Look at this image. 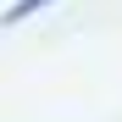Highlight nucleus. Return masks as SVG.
Segmentation results:
<instances>
[{
	"mask_svg": "<svg viewBox=\"0 0 122 122\" xmlns=\"http://www.w3.org/2000/svg\"><path fill=\"white\" fill-rule=\"evenodd\" d=\"M39 6H50V0H17V6L6 11V22H22V17H33Z\"/></svg>",
	"mask_w": 122,
	"mask_h": 122,
	"instance_id": "obj_1",
	"label": "nucleus"
}]
</instances>
